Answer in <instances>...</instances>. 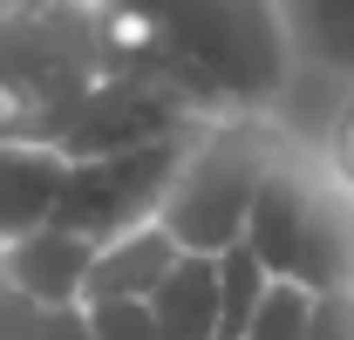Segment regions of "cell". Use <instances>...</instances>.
Returning a JSON list of instances; mask_svg holds the SVG:
<instances>
[{
  "label": "cell",
  "mask_w": 354,
  "mask_h": 340,
  "mask_svg": "<svg viewBox=\"0 0 354 340\" xmlns=\"http://www.w3.org/2000/svg\"><path fill=\"white\" fill-rule=\"evenodd\" d=\"M88 265H95L88 238L62 232V225H41L35 238H21V245L0 252V279H7V293L28 299L35 313H75L82 286H88Z\"/></svg>",
  "instance_id": "obj_6"
},
{
  "label": "cell",
  "mask_w": 354,
  "mask_h": 340,
  "mask_svg": "<svg viewBox=\"0 0 354 340\" xmlns=\"http://www.w3.org/2000/svg\"><path fill=\"white\" fill-rule=\"evenodd\" d=\"M286 28H307L293 41H307L327 68L354 75V0H320V7H286Z\"/></svg>",
  "instance_id": "obj_11"
},
{
  "label": "cell",
  "mask_w": 354,
  "mask_h": 340,
  "mask_svg": "<svg viewBox=\"0 0 354 340\" xmlns=\"http://www.w3.org/2000/svg\"><path fill=\"white\" fill-rule=\"evenodd\" d=\"M177 245L164 225H143V232H123L109 245H95V265H88V286H82V306L88 299H150L157 279L177 265Z\"/></svg>",
  "instance_id": "obj_8"
},
{
  "label": "cell",
  "mask_w": 354,
  "mask_h": 340,
  "mask_svg": "<svg viewBox=\"0 0 354 340\" xmlns=\"http://www.w3.org/2000/svg\"><path fill=\"white\" fill-rule=\"evenodd\" d=\"M143 306L157 320V340H218V258L184 252Z\"/></svg>",
  "instance_id": "obj_9"
},
{
  "label": "cell",
  "mask_w": 354,
  "mask_h": 340,
  "mask_svg": "<svg viewBox=\"0 0 354 340\" xmlns=\"http://www.w3.org/2000/svg\"><path fill=\"white\" fill-rule=\"evenodd\" d=\"M184 150H191V143H150V150H123V157L68 164L55 225L75 232V238H88V245H109V238H123V232L157 225V205H164V191H171Z\"/></svg>",
  "instance_id": "obj_5"
},
{
  "label": "cell",
  "mask_w": 354,
  "mask_h": 340,
  "mask_svg": "<svg viewBox=\"0 0 354 340\" xmlns=\"http://www.w3.org/2000/svg\"><path fill=\"white\" fill-rule=\"evenodd\" d=\"M14 340H88L82 313H28V327Z\"/></svg>",
  "instance_id": "obj_16"
},
{
  "label": "cell",
  "mask_w": 354,
  "mask_h": 340,
  "mask_svg": "<svg viewBox=\"0 0 354 340\" xmlns=\"http://www.w3.org/2000/svg\"><path fill=\"white\" fill-rule=\"evenodd\" d=\"M307 340H354V293H327L307 306Z\"/></svg>",
  "instance_id": "obj_14"
},
{
  "label": "cell",
  "mask_w": 354,
  "mask_h": 340,
  "mask_svg": "<svg viewBox=\"0 0 354 340\" xmlns=\"http://www.w3.org/2000/svg\"><path fill=\"white\" fill-rule=\"evenodd\" d=\"M307 293H293V286H266L259 313H252V327L239 340H307Z\"/></svg>",
  "instance_id": "obj_13"
},
{
  "label": "cell",
  "mask_w": 354,
  "mask_h": 340,
  "mask_svg": "<svg viewBox=\"0 0 354 340\" xmlns=\"http://www.w3.org/2000/svg\"><path fill=\"white\" fill-rule=\"evenodd\" d=\"M123 75L164 88L198 123H266L293 68L286 7L259 0H198V7H109Z\"/></svg>",
  "instance_id": "obj_1"
},
{
  "label": "cell",
  "mask_w": 354,
  "mask_h": 340,
  "mask_svg": "<svg viewBox=\"0 0 354 340\" xmlns=\"http://www.w3.org/2000/svg\"><path fill=\"white\" fill-rule=\"evenodd\" d=\"M266 286H272V279L259 272V258L245 252V245L218 252V340H239L245 327H252V313H259Z\"/></svg>",
  "instance_id": "obj_10"
},
{
  "label": "cell",
  "mask_w": 354,
  "mask_h": 340,
  "mask_svg": "<svg viewBox=\"0 0 354 340\" xmlns=\"http://www.w3.org/2000/svg\"><path fill=\"white\" fill-rule=\"evenodd\" d=\"M62 184H68V164L55 150L0 143V252L21 245V238H35L41 225H55Z\"/></svg>",
  "instance_id": "obj_7"
},
{
  "label": "cell",
  "mask_w": 354,
  "mask_h": 340,
  "mask_svg": "<svg viewBox=\"0 0 354 340\" xmlns=\"http://www.w3.org/2000/svg\"><path fill=\"white\" fill-rule=\"evenodd\" d=\"M75 313H82L88 340H157V320L143 299H88Z\"/></svg>",
  "instance_id": "obj_12"
},
{
  "label": "cell",
  "mask_w": 354,
  "mask_h": 340,
  "mask_svg": "<svg viewBox=\"0 0 354 340\" xmlns=\"http://www.w3.org/2000/svg\"><path fill=\"white\" fill-rule=\"evenodd\" d=\"M28 313H35V306H28V299H14V293H7V279H0V340L21 334V327H28Z\"/></svg>",
  "instance_id": "obj_17"
},
{
  "label": "cell",
  "mask_w": 354,
  "mask_h": 340,
  "mask_svg": "<svg viewBox=\"0 0 354 340\" xmlns=\"http://www.w3.org/2000/svg\"><path fill=\"white\" fill-rule=\"evenodd\" d=\"M286 136L266 123H212L191 136L184 164H177L171 191L157 205V225L171 232L177 252L218 258L245 238V218H252V198H259L266 170L279 164Z\"/></svg>",
  "instance_id": "obj_4"
},
{
  "label": "cell",
  "mask_w": 354,
  "mask_h": 340,
  "mask_svg": "<svg viewBox=\"0 0 354 340\" xmlns=\"http://www.w3.org/2000/svg\"><path fill=\"white\" fill-rule=\"evenodd\" d=\"M327 177H334V184L354 198V95L341 102V116H334V136H327Z\"/></svg>",
  "instance_id": "obj_15"
},
{
  "label": "cell",
  "mask_w": 354,
  "mask_h": 340,
  "mask_svg": "<svg viewBox=\"0 0 354 340\" xmlns=\"http://www.w3.org/2000/svg\"><path fill=\"white\" fill-rule=\"evenodd\" d=\"M123 75L109 7L0 0V143L62 150L88 102Z\"/></svg>",
  "instance_id": "obj_2"
},
{
  "label": "cell",
  "mask_w": 354,
  "mask_h": 340,
  "mask_svg": "<svg viewBox=\"0 0 354 340\" xmlns=\"http://www.w3.org/2000/svg\"><path fill=\"white\" fill-rule=\"evenodd\" d=\"M239 245L259 258L272 286H293L307 299L354 293V198L293 143L266 170Z\"/></svg>",
  "instance_id": "obj_3"
}]
</instances>
